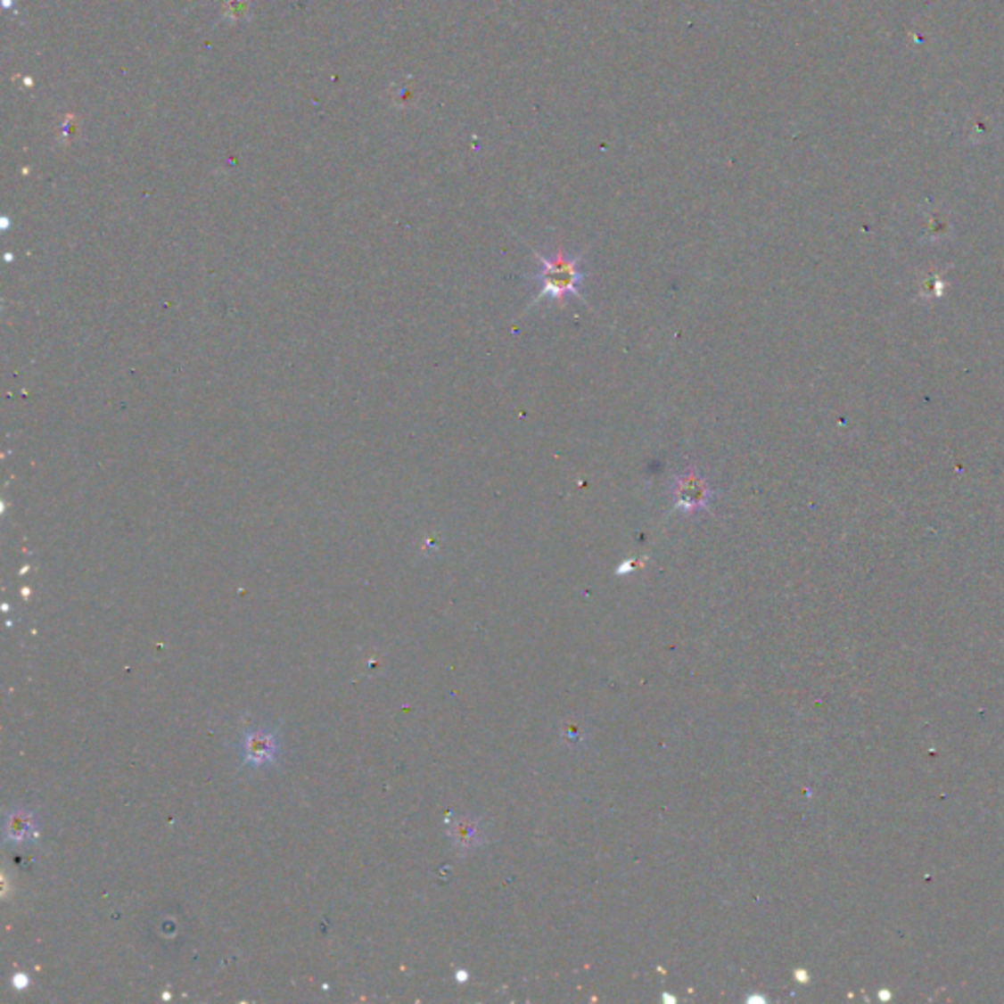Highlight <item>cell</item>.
I'll return each mask as SVG.
<instances>
[{
    "label": "cell",
    "instance_id": "obj_1",
    "mask_svg": "<svg viewBox=\"0 0 1004 1004\" xmlns=\"http://www.w3.org/2000/svg\"><path fill=\"white\" fill-rule=\"evenodd\" d=\"M538 271L531 275V279L538 284V294L531 300V307L539 300H555L561 307H565V300L569 297H580V284L585 281V273L580 271V255H567L564 248H557L547 253H541L534 250Z\"/></svg>",
    "mask_w": 1004,
    "mask_h": 1004
},
{
    "label": "cell",
    "instance_id": "obj_2",
    "mask_svg": "<svg viewBox=\"0 0 1004 1004\" xmlns=\"http://www.w3.org/2000/svg\"><path fill=\"white\" fill-rule=\"evenodd\" d=\"M669 493L673 497L671 514L679 512L683 516H693L701 510H711L714 500V490L711 483L698 475L693 465L673 477V485L669 489Z\"/></svg>",
    "mask_w": 1004,
    "mask_h": 1004
},
{
    "label": "cell",
    "instance_id": "obj_3",
    "mask_svg": "<svg viewBox=\"0 0 1004 1004\" xmlns=\"http://www.w3.org/2000/svg\"><path fill=\"white\" fill-rule=\"evenodd\" d=\"M279 742L277 734L271 728H255V730L245 732L242 737V757L243 765L250 767H265L277 760Z\"/></svg>",
    "mask_w": 1004,
    "mask_h": 1004
},
{
    "label": "cell",
    "instance_id": "obj_4",
    "mask_svg": "<svg viewBox=\"0 0 1004 1004\" xmlns=\"http://www.w3.org/2000/svg\"><path fill=\"white\" fill-rule=\"evenodd\" d=\"M34 832H36V822H34V816L29 812L14 811L12 814L6 816V822H4V838L6 840L24 842L28 838H32Z\"/></svg>",
    "mask_w": 1004,
    "mask_h": 1004
}]
</instances>
